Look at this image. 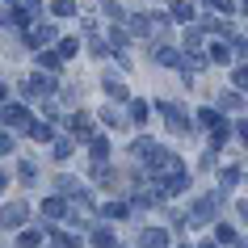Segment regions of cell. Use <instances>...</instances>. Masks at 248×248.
Masks as SVG:
<instances>
[{
	"mask_svg": "<svg viewBox=\"0 0 248 248\" xmlns=\"http://www.w3.org/2000/svg\"><path fill=\"white\" fill-rule=\"evenodd\" d=\"M30 135H34V139H46V135H51V131H46L42 122H30Z\"/></svg>",
	"mask_w": 248,
	"mask_h": 248,
	"instance_id": "obj_7",
	"label": "cell"
},
{
	"mask_svg": "<svg viewBox=\"0 0 248 248\" xmlns=\"http://www.w3.org/2000/svg\"><path fill=\"white\" fill-rule=\"evenodd\" d=\"M21 219H26V210H21V206H9V215H4V223H9V227H17Z\"/></svg>",
	"mask_w": 248,
	"mask_h": 248,
	"instance_id": "obj_4",
	"label": "cell"
},
{
	"mask_svg": "<svg viewBox=\"0 0 248 248\" xmlns=\"http://www.w3.org/2000/svg\"><path fill=\"white\" fill-rule=\"evenodd\" d=\"M4 118H9V122H21V118H26V109H21V105H9V114H4Z\"/></svg>",
	"mask_w": 248,
	"mask_h": 248,
	"instance_id": "obj_6",
	"label": "cell"
},
{
	"mask_svg": "<svg viewBox=\"0 0 248 248\" xmlns=\"http://www.w3.org/2000/svg\"><path fill=\"white\" fill-rule=\"evenodd\" d=\"M232 76L240 80V84H248V63H240V67H235V72H232Z\"/></svg>",
	"mask_w": 248,
	"mask_h": 248,
	"instance_id": "obj_9",
	"label": "cell"
},
{
	"mask_svg": "<svg viewBox=\"0 0 248 248\" xmlns=\"http://www.w3.org/2000/svg\"><path fill=\"white\" fill-rule=\"evenodd\" d=\"M42 210H46V215H63V202H59V198H51V202H46Z\"/></svg>",
	"mask_w": 248,
	"mask_h": 248,
	"instance_id": "obj_8",
	"label": "cell"
},
{
	"mask_svg": "<svg viewBox=\"0 0 248 248\" xmlns=\"http://www.w3.org/2000/svg\"><path fill=\"white\" fill-rule=\"evenodd\" d=\"M143 244H147V248H164V244H169V235H164V232H147Z\"/></svg>",
	"mask_w": 248,
	"mask_h": 248,
	"instance_id": "obj_3",
	"label": "cell"
},
{
	"mask_svg": "<svg viewBox=\"0 0 248 248\" xmlns=\"http://www.w3.org/2000/svg\"><path fill=\"white\" fill-rule=\"evenodd\" d=\"M55 13L63 17V13H76V4H72V0H55Z\"/></svg>",
	"mask_w": 248,
	"mask_h": 248,
	"instance_id": "obj_5",
	"label": "cell"
},
{
	"mask_svg": "<svg viewBox=\"0 0 248 248\" xmlns=\"http://www.w3.org/2000/svg\"><path fill=\"white\" fill-rule=\"evenodd\" d=\"M93 244L97 248H114V232H109V227H97V232H93Z\"/></svg>",
	"mask_w": 248,
	"mask_h": 248,
	"instance_id": "obj_1",
	"label": "cell"
},
{
	"mask_svg": "<svg viewBox=\"0 0 248 248\" xmlns=\"http://www.w3.org/2000/svg\"><path fill=\"white\" fill-rule=\"evenodd\" d=\"M210 215H215V198H202L194 206V219H210Z\"/></svg>",
	"mask_w": 248,
	"mask_h": 248,
	"instance_id": "obj_2",
	"label": "cell"
}]
</instances>
